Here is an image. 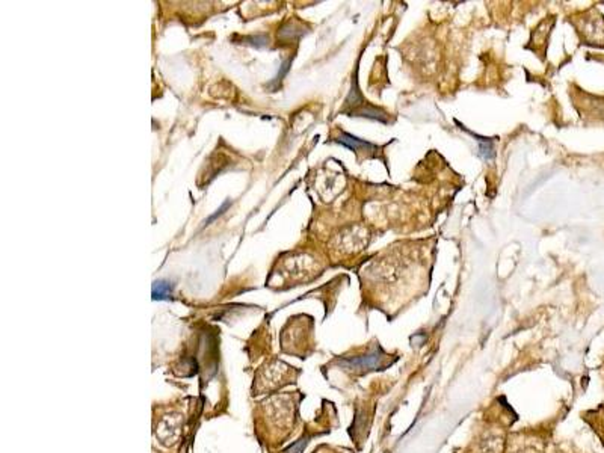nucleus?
I'll list each match as a JSON object with an SVG mask.
<instances>
[{
  "label": "nucleus",
  "mask_w": 604,
  "mask_h": 453,
  "mask_svg": "<svg viewBox=\"0 0 604 453\" xmlns=\"http://www.w3.org/2000/svg\"><path fill=\"white\" fill-rule=\"evenodd\" d=\"M172 295V284L165 280H159L153 284V299L162 301L168 299Z\"/></svg>",
  "instance_id": "3"
},
{
  "label": "nucleus",
  "mask_w": 604,
  "mask_h": 453,
  "mask_svg": "<svg viewBox=\"0 0 604 453\" xmlns=\"http://www.w3.org/2000/svg\"><path fill=\"white\" fill-rule=\"evenodd\" d=\"M473 135V133H471ZM473 136H476V135H473ZM477 138V141H479V144H480V154H482V157L484 159H491V157H494V150H493V142L490 141V139H487V138H479V136H476Z\"/></svg>",
  "instance_id": "4"
},
{
  "label": "nucleus",
  "mask_w": 604,
  "mask_h": 453,
  "mask_svg": "<svg viewBox=\"0 0 604 453\" xmlns=\"http://www.w3.org/2000/svg\"><path fill=\"white\" fill-rule=\"evenodd\" d=\"M335 141L338 144L356 151V153L363 151V153H369V156H376V151H378V148L375 145H372V144H369V142H366L363 139H358V138H355V136H352L349 133H341Z\"/></svg>",
  "instance_id": "2"
},
{
  "label": "nucleus",
  "mask_w": 604,
  "mask_h": 453,
  "mask_svg": "<svg viewBox=\"0 0 604 453\" xmlns=\"http://www.w3.org/2000/svg\"><path fill=\"white\" fill-rule=\"evenodd\" d=\"M230 204H231V202H230V199H227V201H225V202L222 204V207H221V208H219V210H218V211H216L215 214H212V216H210V217H209V219L206 220V225H207V223H209L210 220H213V219H215L216 216H219V214H221V213H222V211H224V210H225V208H227V207H228Z\"/></svg>",
  "instance_id": "5"
},
{
  "label": "nucleus",
  "mask_w": 604,
  "mask_h": 453,
  "mask_svg": "<svg viewBox=\"0 0 604 453\" xmlns=\"http://www.w3.org/2000/svg\"><path fill=\"white\" fill-rule=\"evenodd\" d=\"M390 364H391V361L388 360V355L379 346L375 348L373 351H370L369 354L353 357V358H343L338 361V366L343 370L355 373V375H364L372 370H382V369L388 367Z\"/></svg>",
  "instance_id": "1"
}]
</instances>
